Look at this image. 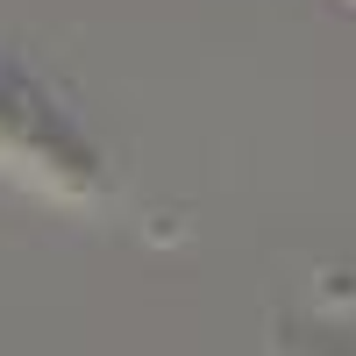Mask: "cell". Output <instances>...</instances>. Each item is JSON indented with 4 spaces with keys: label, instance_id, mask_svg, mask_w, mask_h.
<instances>
[{
    "label": "cell",
    "instance_id": "cell-1",
    "mask_svg": "<svg viewBox=\"0 0 356 356\" xmlns=\"http://www.w3.org/2000/svg\"><path fill=\"white\" fill-rule=\"evenodd\" d=\"M0 178H15L43 200H79V207L114 193V178L100 150L79 136V122L8 57H0Z\"/></svg>",
    "mask_w": 356,
    "mask_h": 356
}]
</instances>
